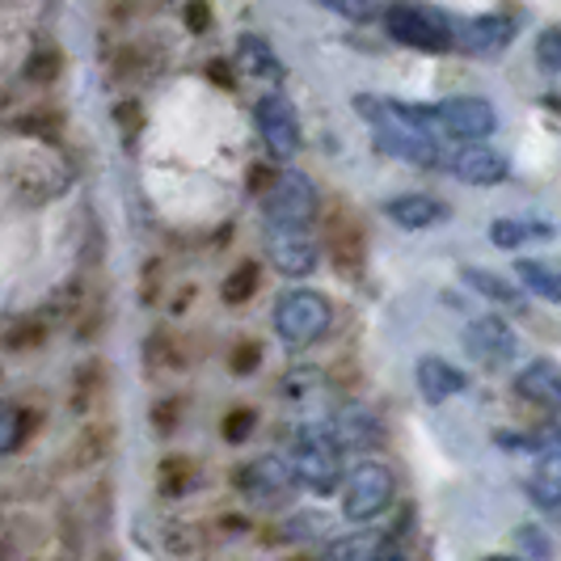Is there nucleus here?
<instances>
[{
	"mask_svg": "<svg viewBox=\"0 0 561 561\" xmlns=\"http://www.w3.org/2000/svg\"><path fill=\"white\" fill-rule=\"evenodd\" d=\"M355 111L367 118L371 140L385 157L405 161V165H435L439 144L431 136L426 106H405V102H380V98H355Z\"/></svg>",
	"mask_w": 561,
	"mask_h": 561,
	"instance_id": "nucleus-1",
	"label": "nucleus"
},
{
	"mask_svg": "<svg viewBox=\"0 0 561 561\" xmlns=\"http://www.w3.org/2000/svg\"><path fill=\"white\" fill-rule=\"evenodd\" d=\"M291 473L296 481L312 490V494H334L337 485H342V448H337V439L325 431V426H305V431H296V439H291Z\"/></svg>",
	"mask_w": 561,
	"mask_h": 561,
	"instance_id": "nucleus-2",
	"label": "nucleus"
},
{
	"mask_svg": "<svg viewBox=\"0 0 561 561\" xmlns=\"http://www.w3.org/2000/svg\"><path fill=\"white\" fill-rule=\"evenodd\" d=\"M330 321H334L330 300L321 291H312V287H291V291H283L279 305H275V334L291 351H305L312 342H321L325 330H330Z\"/></svg>",
	"mask_w": 561,
	"mask_h": 561,
	"instance_id": "nucleus-3",
	"label": "nucleus"
},
{
	"mask_svg": "<svg viewBox=\"0 0 561 561\" xmlns=\"http://www.w3.org/2000/svg\"><path fill=\"white\" fill-rule=\"evenodd\" d=\"M385 30H389V38H397L401 47H414V51H431V56L456 51L451 26L435 9H422V4H405V0L389 4L385 9Z\"/></svg>",
	"mask_w": 561,
	"mask_h": 561,
	"instance_id": "nucleus-4",
	"label": "nucleus"
},
{
	"mask_svg": "<svg viewBox=\"0 0 561 561\" xmlns=\"http://www.w3.org/2000/svg\"><path fill=\"white\" fill-rule=\"evenodd\" d=\"M393 506V473L380 460H359L342 478V515L351 524H367Z\"/></svg>",
	"mask_w": 561,
	"mask_h": 561,
	"instance_id": "nucleus-5",
	"label": "nucleus"
},
{
	"mask_svg": "<svg viewBox=\"0 0 561 561\" xmlns=\"http://www.w3.org/2000/svg\"><path fill=\"white\" fill-rule=\"evenodd\" d=\"M262 211L266 220H291V225H312L321 211V198L309 173L300 169H283L275 182H266L262 191Z\"/></svg>",
	"mask_w": 561,
	"mask_h": 561,
	"instance_id": "nucleus-6",
	"label": "nucleus"
},
{
	"mask_svg": "<svg viewBox=\"0 0 561 561\" xmlns=\"http://www.w3.org/2000/svg\"><path fill=\"white\" fill-rule=\"evenodd\" d=\"M426 118L435 131H444L451 140L473 144L499 131V111L485 98H448L439 106H426Z\"/></svg>",
	"mask_w": 561,
	"mask_h": 561,
	"instance_id": "nucleus-7",
	"label": "nucleus"
},
{
	"mask_svg": "<svg viewBox=\"0 0 561 561\" xmlns=\"http://www.w3.org/2000/svg\"><path fill=\"white\" fill-rule=\"evenodd\" d=\"M253 123L275 161H291L300 152V114L283 93H262L253 106Z\"/></svg>",
	"mask_w": 561,
	"mask_h": 561,
	"instance_id": "nucleus-8",
	"label": "nucleus"
},
{
	"mask_svg": "<svg viewBox=\"0 0 561 561\" xmlns=\"http://www.w3.org/2000/svg\"><path fill=\"white\" fill-rule=\"evenodd\" d=\"M266 257L283 275H312L317 271V237L312 225H291V220H266Z\"/></svg>",
	"mask_w": 561,
	"mask_h": 561,
	"instance_id": "nucleus-9",
	"label": "nucleus"
},
{
	"mask_svg": "<svg viewBox=\"0 0 561 561\" xmlns=\"http://www.w3.org/2000/svg\"><path fill=\"white\" fill-rule=\"evenodd\" d=\"M291 485H296L291 460H279V456H257L237 473V490L257 506H283L291 499Z\"/></svg>",
	"mask_w": 561,
	"mask_h": 561,
	"instance_id": "nucleus-10",
	"label": "nucleus"
},
{
	"mask_svg": "<svg viewBox=\"0 0 561 561\" xmlns=\"http://www.w3.org/2000/svg\"><path fill=\"white\" fill-rule=\"evenodd\" d=\"M321 241H325V253H330V262L342 275H359L364 271V225H359V216L346 203H334L325 211Z\"/></svg>",
	"mask_w": 561,
	"mask_h": 561,
	"instance_id": "nucleus-11",
	"label": "nucleus"
},
{
	"mask_svg": "<svg viewBox=\"0 0 561 561\" xmlns=\"http://www.w3.org/2000/svg\"><path fill=\"white\" fill-rule=\"evenodd\" d=\"M465 351H469L485 371H499V367H506L515 359L519 337H515V330L506 325L503 317L485 312V317H473V321H469V330H465Z\"/></svg>",
	"mask_w": 561,
	"mask_h": 561,
	"instance_id": "nucleus-12",
	"label": "nucleus"
},
{
	"mask_svg": "<svg viewBox=\"0 0 561 561\" xmlns=\"http://www.w3.org/2000/svg\"><path fill=\"white\" fill-rule=\"evenodd\" d=\"M451 38L469 56H499L506 43L515 38V22L503 18V13H481V18H469V22L451 26Z\"/></svg>",
	"mask_w": 561,
	"mask_h": 561,
	"instance_id": "nucleus-13",
	"label": "nucleus"
},
{
	"mask_svg": "<svg viewBox=\"0 0 561 561\" xmlns=\"http://www.w3.org/2000/svg\"><path fill=\"white\" fill-rule=\"evenodd\" d=\"M448 173L460 178V182H469V186H494V182H503L506 173H511V165H506L503 152H494V148H485L481 140H473V144H460L451 152Z\"/></svg>",
	"mask_w": 561,
	"mask_h": 561,
	"instance_id": "nucleus-14",
	"label": "nucleus"
},
{
	"mask_svg": "<svg viewBox=\"0 0 561 561\" xmlns=\"http://www.w3.org/2000/svg\"><path fill=\"white\" fill-rule=\"evenodd\" d=\"M515 393L540 405L545 414H561V367L553 359H533L515 376Z\"/></svg>",
	"mask_w": 561,
	"mask_h": 561,
	"instance_id": "nucleus-15",
	"label": "nucleus"
},
{
	"mask_svg": "<svg viewBox=\"0 0 561 561\" xmlns=\"http://www.w3.org/2000/svg\"><path fill=\"white\" fill-rule=\"evenodd\" d=\"M385 216H389L397 228H405V232H426V228L448 225L451 207L431 195H397L385 203Z\"/></svg>",
	"mask_w": 561,
	"mask_h": 561,
	"instance_id": "nucleus-16",
	"label": "nucleus"
},
{
	"mask_svg": "<svg viewBox=\"0 0 561 561\" xmlns=\"http://www.w3.org/2000/svg\"><path fill=\"white\" fill-rule=\"evenodd\" d=\"M414 380H419V393L426 405H444L448 397L465 393V385H469V376L448 359H439V355H422L419 367H414Z\"/></svg>",
	"mask_w": 561,
	"mask_h": 561,
	"instance_id": "nucleus-17",
	"label": "nucleus"
},
{
	"mask_svg": "<svg viewBox=\"0 0 561 561\" xmlns=\"http://www.w3.org/2000/svg\"><path fill=\"white\" fill-rule=\"evenodd\" d=\"M330 435L337 439V448H346V451H371L385 444L380 422H376V414L364 410V405H346L334 419V431H330Z\"/></svg>",
	"mask_w": 561,
	"mask_h": 561,
	"instance_id": "nucleus-18",
	"label": "nucleus"
},
{
	"mask_svg": "<svg viewBox=\"0 0 561 561\" xmlns=\"http://www.w3.org/2000/svg\"><path fill=\"white\" fill-rule=\"evenodd\" d=\"M528 499H533L553 524H561V451H540L536 469L528 478Z\"/></svg>",
	"mask_w": 561,
	"mask_h": 561,
	"instance_id": "nucleus-19",
	"label": "nucleus"
},
{
	"mask_svg": "<svg viewBox=\"0 0 561 561\" xmlns=\"http://www.w3.org/2000/svg\"><path fill=\"white\" fill-rule=\"evenodd\" d=\"M490 241H494L499 250H524V245H533V241H553V225L503 216V220L490 225Z\"/></svg>",
	"mask_w": 561,
	"mask_h": 561,
	"instance_id": "nucleus-20",
	"label": "nucleus"
},
{
	"mask_svg": "<svg viewBox=\"0 0 561 561\" xmlns=\"http://www.w3.org/2000/svg\"><path fill=\"white\" fill-rule=\"evenodd\" d=\"M515 271H519V283L533 296L561 305V262H553V257H524Z\"/></svg>",
	"mask_w": 561,
	"mask_h": 561,
	"instance_id": "nucleus-21",
	"label": "nucleus"
},
{
	"mask_svg": "<svg viewBox=\"0 0 561 561\" xmlns=\"http://www.w3.org/2000/svg\"><path fill=\"white\" fill-rule=\"evenodd\" d=\"M241 64H245V72L266 77V81H279L283 77V64L275 59V51L266 47V38H257V34H245V38H241Z\"/></svg>",
	"mask_w": 561,
	"mask_h": 561,
	"instance_id": "nucleus-22",
	"label": "nucleus"
},
{
	"mask_svg": "<svg viewBox=\"0 0 561 561\" xmlns=\"http://www.w3.org/2000/svg\"><path fill=\"white\" fill-rule=\"evenodd\" d=\"M465 279L478 287L485 300H494V305H503V309H524V296L503 279V275H494V271H478V266H469L465 271Z\"/></svg>",
	"mask_w": 561,
	"mask_h": 561,
	"instance_id": "nucleus-23",
	"label": "nucleus"
},
{
	"mask_svg": "<svg viewBox=\"0 0 561 561\" xmlns=\"http://www.w3.org/2000/svg\"><path fill=\"white\" fill-rule=\"evenodd\" d=\"M257 279H262V271H257V262H241L232 275H225V300L228 305H245L253 291H257Z\"/></svg>",
	"mask_w": 561,
	"mask_h": 561,
	"instance_id": "nucleus-24",
	"label": "nucleus"
},
{
	"mask_svg": "<svg viewBox=\"0 0 561 561\" xmlns=\"http://www.w3.org/2000/svg\"><path fill=\"white\" fill-rule=\"evenodd\" d=\"M22 439H26V414L18 405L0 401V456H9Z\"/></svg>",
	"mask_w": 561,
	"mask_h": 561,
	"instance_id": "nucleus-25",
	"label": "nucleus"
},
{
	"mask_svg": "<svg viewBox=\"0 0 561 561\" xmlns=\"http://www.w3.org/2000/svg\"><path fill=\"white\" fill-rule=\"evenodd\" d=\"M191 481H195V460L173 456V460L161 465V490H165V494H182Z\"/></svg>",
	"mask_w": 561,
	"mask_h": 561,
	"instance_id": "nucleus-26",
	"label": "nucleus"
},
{
	"mask_svg": "<svg viewBox=\"0 0 561 561\" xmlns=\"http://www.w3.org/2000/svg\"><path fill=\"white\" fill-rule=\"evenodd\" d=\"M536 59L545 72H561V26H549L536 38Z\"/></svg>",
	"mask_w": 561,
	"mask_h": 561,
	"instance_id": "nucleus-27",
	"label": "nucleus"
},
{
	"mask_svg": "<svg viewBox=\"0 0 561 561\" xmlns=\"http://www.w3.org/2000/svg\"><path fill=\"white\" fill-rule=\"evenodd\" d=\"M317 4L334 9V13L351 18V22H367V18H376V13H380V0H317Z\"/></svg>",
	"mask_w": 561,
	"mask_h": 561,
	"instance_id": "nucleus-28",
	"label": "nucleus"
},
{
	"mask_svg": "<svg viewBox=\"0 0 561 561\" xmlns=\"http://www.w3.org/2000/svg\"><path fill=\"white\" fill-rule=\"evenodd\" d=\"M253 426H257V414H253V410H232L225 419V439L228 444H241V439H250Z\"/></svg>",
	"mask_w": 561,
	"mask_h": 561,
	"instance_id": "nucleus-29",
	"label": "nucleus"
},
{
	"mask_svg": "<svg viewBox=\"0 0 561 561\" xmlns=\"http://www.w3.org/2000/svg\"><path fill=\"white\" fill-rule=\"evenodd\" d=\"M519 553H533V558H545L549 553V540L540 536V528H519Z\"/></svg>",
	"mask_w": 561,
	"mask_h": 561,
	"instance_id": "nucleus-30",
	"label": "nucleus"
},
{
	"mask_svg": "<svg viewBox=\"0 0 561 561\" xmlns=\"http://www.w3.org/2000/svg\"><path fill=\"white\" fill-rule=\"evenodd\" d=\"M257 359H262L257 342H241V346L232 351V371H241V376H245V371H253V364H257Z\"/></svg>",
	"mask_w": 561,
	"mask_h": 561,
	"instance_id": "nucleus-31",
	"label": "nucleus"
},
{
	"mask_svg": "<svg viewBox=\"0 0 561 561\" xmlns=\"http://www.w3.org/2000/svg\"><path fill=\"white\" fill-rule=\"evenodd\" d=\"M56 72H59V56H51V51H38L34 64H30V77L34 81H51Z\"/></svg>",
	"mask_w": 561,
	"mask_h": 561,
	"instance_id": "nucleus-32",
	"label": "nucleus"
},
{
	"mask_svg": "<svg viewBox=\"0 0 561 561\" xmlns=\"http://www.w3.org/2000/svg\"><path fill=\"white\" fill-rule=\"evenodd\" d=\"M186 22H191V30H207L211 13H207V4H203V0H195V4L186 9Z\"/></svg>",
	"mask_w": 561,
	"mask_h": 561,
	"instance_id": "nucleus-33",
	"label": "nucleus"
}]
</instances>
